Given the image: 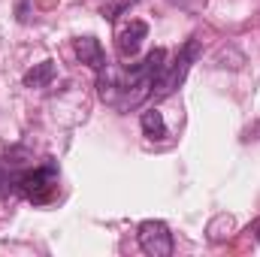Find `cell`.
<instances>
[{
	"mask_svg": "<svg viewBox=\"0 0 260 257\" xmlns=\"http://www.w3.org/2000/svg\"><path fill=\"white\" fill-rule=\"evenodd\" d=\"M167 64V52L164 49H154L145 55L142 64L133 67H103L97 76V88H100V100L115 106V109H133L139 106L142 100L151 97V88H154V79L160 76V70Z\"/></svg>",
	"mask_w": 260,
	"mask_h": 257,
	"instance_id": "1",
	"label": "cell"
},
{
	"mask_svg": "<svg viewBox=\"0 0 260 257\" xmlns=\"http://www.w3.org/2000/svg\"><path fill=\"white\" fill-rule=\"evenodd\" d=\"M76 55L82 64H88L94 73H100L106 67V55H103V46L97 37H79L76 40Z\"/></svg>",
	"mask_w": 260,
	"mask_h": 257,
	"instance_id": "6",
	"label": "cell"
},
{
	"mask_svg": "<svg viewBox=\"0 0 260 257\" xmlns=\"http://www.w3.org/2000/svg\"><path fill=\"white\" fill-rule=\"evenodd\" d=\"M136 239H139V248L148 257H170L173 248H176L173 245V233H170V227L164 221H142Z\"/></svg>",
	"mask_w": 260,
	"mask_h": 257,
	"instance_id": "4",
	"label": "cell"
},
{
	"mask_svg": "<svg viewBox=\"0 0 260 257\" xmlns=\"http://www.w3.org/2000/svg\"><path fill=\"white\" fill-rule=\"evenodd\" d=\"M251 233L257 236V242H260V218H257V221H254V227H251Z\"/></svg>",
	"mask_w": 260,
	"mask_h": 257,
	"instance_id": "9",
	"label": "cell"
},
{
	"mask_svg": "<svg viewBox=\"0 0 260 257\" xmlns=\"http://www.w3.org/2000/svg\"><path fill=\"white\" fill-rule=\"evenodd\" d=\"M139 124H142V133H145L148 139H167V124H164V115H160L157 109L142 112Z\"/></svg>",
	"mask_w": 260,
	"mask_h": 257,
	"instance_id": "8",
	"label": "cell"
},
{
	"mask_svg": "<svg viewBox=\"0 0 260 257\" xmlns=\"http://www.w3.org/2000/svg\"><path fill=\"white\" fill-rule=\"evenodd\" d=\"M6 173V170H3ZM6 188H12L15 194H21L24 200L30 203H49L55 197L58 188V167L49 160L43 167H34V170H15V173H6L3 179Z\"/></svg>",
	"mask_w": 260,
	"mask_h": 257,
	"instance_id": "2",
	"label": "cell"
},
{
	"mask_svg": "<svg viewBox=\"0 0 260 257\" xmlns=\"http://www.w3.org/2000/svg\"><path fill=\"white\" fill-rule=\"evenodd\" d=\"M145 37H148V24L145 21H130L127 27H121L118 37H115L118 55L121 58H136V52H139V46H142Z\"/></svg>",
	"mask_w": 260,
	"mask_h": 257,
	"instance_id": "5",
	"label": "cell"
},
{
	"mask_svg": "<svg viewBox=\"0 0 260 257\" xmlns=\"http://www.w3.org/2000/svg\"><path fill=\"white\" fill-rule=\"evenodd\" d=\"M197 55H200V43L197 40H188L182 49H179V55L170 61V64H164L160 70V76L154 79V88H151V97H157V100H164V97H170V94H176L179 91V85L185 82V76H188V70L191 64L197 61Z\"/></svg>",
	"mask_w": 260,
	"mask_h": 257,
	"instance_id": "3",
	"label": "cell"
},
{
	"mask_svg": "<svg viewBox=\"0 0 260 257\" xmlns=\"http://www.w3.org/2000/svg\"><path fill=\"white\" fill-rule=\"evenodd\" d=\"M55 73H58L55 61H43V64H37L34 70L24 73V88H46V85H52Z\"/></svg>",
	"mask_w": 260,
	"mask_h": 257,
	"instance_id": "7",
	"label": "cell"
}]
</instances>
